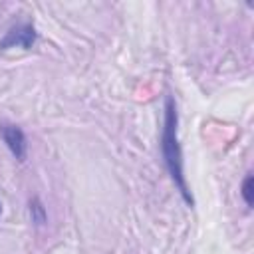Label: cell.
Wrapping results in <instances>:
<instances>
[{
	"label": "cell",
	"mask_w": 254,
	"mask_h": 254,
	"mask_svg": "<svg viewBox=\"0 0 254 254\" xmlns=\"http://www.w3.org/2000/svg\"><path fill=\"white\" fill-rule=\"evenodd\" d=\"M161 153L167 165V171L179 189L181 196L185 198L187 204L192 206V196L185 179V169H183V151L179 143V111H177V101L169 95L165 99V117H163V133H161Z\"/></svg>",
	"instance_id": "1"
},
{
	"label": "cell",
	"mask_w": 254,
	"mask_h": 254,
	"mask_svg": "<svg viewBox=\"0 0 254 254\" xmlns=\"http://www.w3.org/2000/svg\"><path fill=\"white\" fill-rule=\"evenodd\" d=\"M0 139L4 141L8 151L18 161L26 159V155H28V139H26V133L18 125L8 123V121H0Z\"/></svg>",
	"instance_id": "2"
},
{
	"label": "cell",
	"mask_w": 254,
	"mask_h": 254,
	"mask_svg": "<svg viewBox=\"0 0 254 254\" xmlns=\"http://www.w3.org/2000/svg\"><path fill=\"white\" fill-rule=\"evenodd\" d=\"M36 38H38V34H36V28L32 24H18L6 32V36L0 42V50H8V48H16V46L30 50L34 46Z\"/></svg>",
	"instance_id": "3"
},
{
	"label": "cell",
	"mask_w": 254,
	"mask_h": 254,
	"mask_svg": "<svg viewBox=\"0 0 254 254\" xmlns=\"http://www.w3.org/2000/svg\"><path fill=\"white\" fill-rule=\"evenodd\" d=\"M28 210H30V218L36 226H44L48 222V212H46V206L44 202L40 200V196H32L30 202H28Z\"/></svg>",
	"instance_id": "4"
},
{
	"label": "cell",
	"mask_w": 254,
	"mask_h": 254,
	"mask_svg": "<svg viewBox=\"0 0 254 254\" xmlns=\"http://www.w3.org/2000/svg\"><path fill=\"white\" fill-rule=\"evenodd\" d=\"M240 194H242L244 202H246L248 206H252V202H254V177H252V175H248V177L244 179L242 189H240Z\"/></svg>",
	"instance_id": "5"
},
{
	"label": "cell",
	"mask_w": 254,
	"mask_h": 254,
	"mask_svg": "<svg viewBox=\"0 0 254 254\" xmlns=\"http://www.w3.org/2000/svg\"><path fill=\"white\" fill-rule=\"evenodd\" d=\"M0 214H2V204H0Z\"/></svg>",
	"instance_id": "6"
}]
</instances>
